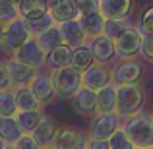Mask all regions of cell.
I'll return each mask as SVG.
<instances>
[{
	"label": "cell",
	"instance_id": "5b68a950",
	"mask_svg": "<svg viewBox=\"0 0 153 149\" xmlns=\"http://www.w3.org/2000/svg\"><path fill=\"white\" fill-rule=\"evenodd\" d=\"M114 43H116V54L120 58H134V56H138L142 52L143 31L130 25Z\"/></svg>",
	"mask_w": 153,
	"mask_h": 149
},
{
	"label": "cell",
	"instance_id": "7bdbcfd3",
	"mask_svg": "<svg viewBox=\"0 0 153 149\" xmlns=\"http://www.w3.org/2000/svg\"><path fill=\"white\" fill-rule=\"evenodd\" d=\"M41 149H56L54 145H45V147H41Z\"/></svg>",
	"mask_w": 153,
	"mask_h": 149
},
{
	"label": "cell",
	"instance_id": "d6a6232c",
	"mask_svg": "<svg viewBox=\"0 0 153 149\" xmlns=\"http://www.w3.org/2000/svg\"><path fill=\"white\" fill-rule=\"evenodd\" d=\"M79 14H93L101 12V0H78Z\"/></svg>",
	"mask_w": 153,
	"mask_h": 149
},
{
	"label": "cell",
	"instance_id": "ffe728a7",
	"mask_svg": "<svg viewBox=\"0 0 153 149\" xmlns=\"http://www.w3.org/2000/svg\"><path fill=\"white\" fill-rule=\"evenodd\" d=\"M134 0H101V14L105 18H126Z\"/></svg>",
	"mask_w": 153,
	"mask_h": 149
},
{
	"label": "cell",
	"instance_id": "74e56055",
	"mask_svg": "<svg viewBox=\"0 0 153 149\" xmlns=\"http://www.w3.org/2000/svg\"><path fill=\"white\" fill-rule=\"evenodd\" d=\"M85 149H111L108 139H97V138H87Z\"/></svg>",
	"mask_w": 153,
	"mask_h": 149
},
{
	"label": "cell",
	"instance_id": "f1b7e54d",
	"mask_svg": "<svg viewBox=\"0 0 153 149\" xmlns=\"http://www.w3.org/2000/svg\"><path fill=\"white\" fill-rule=\"evenodd\" d=\"M25 21H27V27H29V33L33 35V37H37V35H41L45 29H49L51 25H54L56 19L52 18L51 12H47V14L39 16V18H35V19H25Z\"/></svg>",
	"mask_w": 153,
	"mask_h": 149
},
{
	"label": "cell",
	"instance_id": "603a6c76",
	"mask_svg": "<svg viewBox=\"0 0 153 149\" xmlns=\"http://www.w3.org/2000/svg\"><path fill=\"white\" fill-rule=\"evenodd\" d=\"M16 118H18L22 130L25 134H31L33 128H37L39 122L45 118V114H43L41 108H31V110H18L16 112Z\"/></svg>",
	"mask_w": 153,
	"mask_h": 149
},
{
	"label": "cell",
	"instance_id": "b9f144b4",
	"mask_svg": "<svg viewBox=\"0 0 153 149\" xmlns=\"http://www.w3.org/2000/svg\"><path fill=\"white\" fill-rule=\"evenodd\" d=\"M4 145H6V142H4V139L0 138V149H4Z\"/></svg>",
	"mask_w": 153,
	"mask_h": 149
},
{
	"label": "cell",
	"instance_id": "4dcf8cb0",
	"mask_svg": "<svg viewBox=\"0 0 153 149\" xmlns=\"http://www.w3.org/2000/svg\"><path fill=\"white\" fill-rule=\"evenodd\" d=\"M18 18H22L18 4H14L12 0H0V23L6 25V23L14 21Z\"/></svg>",
	"mask_w": 153,
	"mask_h": 149
},
{
	"label": "cell",
	"instance_id": "9a60e30c",
	"mask_svg": "<svg viewBox=\"0 0 153 149\" xmlns=\"http://www.w3.org/2000/svg\"><path fill=\"white\" fill-rule=\"evenodd\" d=\"M58 25H60L62 39H64L66 45L79 47V45L85 43L87 35H85V31H83V27H82V23H79L78 18H76V19H68V21H62V23H58Z\"/></svg>",
	"mask_w": 153,
	"mask_h": 149
},
{
	"label": "cell",
	"instance_id": "ab89813d",
	"mask_svg": "<svg viewBox=\"0 0 153 149\" xmlns=\"http://www.w3.org/2000/svg\"><path fill=\"white\" fill-rule=\"evenodd\" d=\"M4 149H18V145H16V143H6Z\"/></svg>",
	"mask_w": 153,
	"mask_h": 149
},
{
	"label": "cell",
	"instance_id": "5bb4252c",
	"mask_svg": "<svg viewBox=\"0 0 153 149\" xmlns=\"http://www.w3.org/2000/svg\"><path fill=\"white\" fill-rule=\"evenodd\" d=\"M29 89L33 91L35 97L41 101V103H49L56 95V87H54V82H52V76H47V74H35L29 82Z\"/></svg>",
	"mask_w": 153,
	"mask_h": 149
},
{
	"label": "cell",
	"instance_id": "7402d4cb",
	"mask_svg": "<svg viewBox=\"0 0 153 149\" xmlns=\"http://www.w3.org/2000/svg\"><path fill=\"white\" fill-rule=\"evenodd\" d=\"M97 107L99 112H116V83H108L97 91Z\"/></svg>",
	"mask_w": 153,
	"mask_h": 149
},
{
	"label": "cell",
	"instance_id": "d590c367",
	"mask_svg": "<svg viewBox=\"0 0 153 149\" xmlns=\"http://www.w3.org/2000/svg\"><path fill=\"white\" fill-rule=\"evenodd\" d=\"M142 31L143 33H153V6L147 8L142 16Z\"/></svg>",
	"mask_w": 153,
	"mask_h": 149
},
{
	"label": "cell",
	"instance_id": "ac0fdd59",
	"mask_svg": "<svg viewBox=\"0 0 153 149\" xmlns=\"http://www.w3.org/2000/svg\"><path fill=\"white\" fill-rule=\"evenodd\" d=\"M52 18L56 19V23L68 21V19H76L79 18V6L78 0H58L54 4V8L51 10Z\"/></svg>",
	"mask_w": 153,
	"mask_h": 149
},
{
	"label": "cell",
	"instance_id": "f35d334b",
	"mask_svg": "<svg viewBox=\"0 0 153 149\" xmlns=\"http://www.w3.org/2000/svg\"><path fill=\"white\" fill-rule=\"evenodd\" d=\"M56 2H58V0H43V4H45V6H47V10H52V8H54V4Z\"/></svg>",
	"mask_w": 153,
	"mask_h": 149
},
{
	"label": "cell",
	"instance_id": "6da1fadb",
	"mask_svg": "<svg viewBox=\"0 0 153 149\" xmlns=\"http://www.w3.org/2000/svg\"><path fill=\"white\" fill-rule=\"evenodd\" d=\"M126 134L134 142V145L142 147H151L153 143V120L151 114H143V112H136V114L128 116L126 122L122 124Z\"/></svg>",
	"mask_w": 153,
	"mask_h": 149
},
{
	"label": "cell",
	"instance_id": "e575fe53",
	"mask_svg": "<svg viewBox=\"0 0 153 149\" xmlns=\"http://www.w3.org/2000/svg\"><path fill=\"white\" fill-rule=\"evenodd\" d=\"M12 79L10 72H8V62H0V89H10Z\"/></svg>",
	"mask_w": 153,
	"mask_h": 149
},
{
	"label": "cell",
	"instance_id": "484cf974",
	"mask_svg": "<svg viewBox=\"0 0 153 149\" xmlns=\"http://www.w3.org/2000/svg\"><path fill=\"white\" fill-rule=\"evenodd\" d=\"M37 41L41 43V47L49 52L51 49H54V47L62 45L64 39H62V31H60V25L58 23H54V25H51L49 29H45L41 35H37Z\"/></svg>",
	"mask_w": 153,
	"mask_h": 149
},
{
	"label": "cell",
	"instance_id": "30bf717a",
	"mask_svg": "<svg viewBox=\"0 0 153 149\" xmlns=\"http://www.w3.org/2000/svg\"><path fill=\"white\" fill-rule=\"evenodd\" d=\"M82 76H83V85L93 91H99L103 87H107L108 83H112L111 70L105 68L103 62H93L85 72H82Z\"/></svg>",
	"mask_w": 153,
	"mask_h": 149
},
{
	"label": "cell",
	"instance_id": "4316f807",
	"mask_svg": "<svg viewBox=\"0 0 153 149\" xmlns=\"http://www.w3.org/2000/svg\"><path fill=\"white\" fill-rule=\"evenodd\" d=\"M18 8H19V16L23 19H35L49 12L47 6L43 4V0H22L18 4Z\"/></svg>",
	"mask_w": 153,
	"mask_h": 149
},
{
	"label": "cell",
	"instance_id": "bcb514c9",
	"mask_svg": "<svg viewBox=\"0 0 153 149\" xmlns=\"http://www.w3.org/2000/svg\"><path fill=\"white\" fill-rule=\"evenodd\" d=\"M151 120H153V112H151Z\"/></svg>",
	"mask_w": 153,
	"mask_h": 149
},
{
	"label": "cell",
	"instance_id": "d6986e66",
	"mask_svg": "<svg viewBox=\"0 0 153 149\" xmlns=\"http://www.w3.org/2000/svg\"><path fill=\"white\" fill-rule=\"evenodd\" d=\"M56 132H58L56 124L52 122V120H49V118H43L41 122H39V126L33 128L31 136L35 138V142H37L41 147H45V145H52V143H54Z\"/></svg>",
	"mask_w": 153,
	"mask_h": 149
},
{
	"label": "cell",
	"instance_id": "8d00e7d4",
	"mask_svg": "<svg viewBox=\"0 0 153 149\" xmlns=\"http://www.w3.org/2000/svg\"><path fill=\"white\" fill-rule=\"evenodd\" d=\"M142 54L146 58L153 60V33H143V45H142Z\"/></svg>",
	"mask_w": 153,
	"mask_h": 149
},
{
	"label": "cell",
	"instance_id": "83f0119b",
	"mask_svg": "<svg viewBox=\"0 0 153 149\" xmlns=\"http://www.w3.org/2000/svg\"><path fill=\"white\" fill-rule=\"evenodd\" d=\"M130 27V23L126 21V18H105V25H103V33L108 35L111 39H118L124 31Z\"/></svg>",
	"mask_w": 153,
	"mask_h": 149
},
{
	"label": "cell",
	"instance_id": "7c38bea8",
	"mask_svg": "<svg viewBox=\"0 0 153 149\" xmlns=\"http://www.w3.org/2000/svg\"><path fill=\"white\" fill-rule=\"evenodd\" d=\"M87 138L82 134L79 130H74V128H60L56 132L54 138V145L56 149H85Z\"/></svg>",
	"mask_w": 153,
	"mask_h": 149
},
{
	"label": "cell",
	"instance_id": "cb8c5ba5",
	"mask_svg": "<svg viewBox=\"0 0 153 149\" xmlns=\"http://www.w3.org/2000/svg\"><path fill=\"white\" fill-rule=\"evenodd\" d=\"M16 95V105H18V110H31V108H41V101L35 97V93L29 89V85L25 87H16L14 89Z\"/></svg>",
	"mask_w": 153,
	"mask_h": 149
},
{
	"label": "cell",
	"instance_id": "ee69618b",
	"mask_svg": "<svg viewBox=\"0 0 153 149\" xmlns=\"http://www.w3.org/2000/svg\"><path fill=\"white\" fill-rule=\"evenodd\" d=\"M134 149H149V147H142V145H134Z\"/></svg>",
	"mask_w": 153,
	"mask_h": 149
},
{
	"label": "cell",
	"instance_id": "7dc6e473",
	"mask_svg": "<svg viewBox=\"0 0 153 149\" xmlns=\"http://www.w3.org/2000/svg\"><path fill=\"white\" fill-rule=\"evenodd\" d=\"M149 149H153V143H151V147H149Z\"/></svg>",
	"mask_w": 153,
	"mask_h": 149
},
{
	"label": "cell",
	"instance_id": "d4e9b609",
	"mask_svg": "<svg viewBox=\"0 0 153 149\" xmlns=\"http://www.w3.org/2000/svg\"><path fill=\"white\" fill-rule=\"evenodd\" d=\"M93 62H95V58H93V52H91L89 45L83 43V45H79V47H74L70 66H74L76 70H79V72H85Z\"/></svg>",
	"mask_w": 153,
	"mask_h": 149
},
{
	"label": "cell",
	"instance_id": "f6af8a7d",
	"mask_svg": "<svg viewBox=\"0 0 153 149\" xmlns=\"http://www.w3.org/2000/svg\"><path fill=\"white\" fill-rule=\"evenodd\" d=\"M12 2H14V4H19V2H22V0H12Z\"/></svg>",
	"mask_w": 153,
	"mask_h": 149
},
{
	"label": "cell",
	"instance_id": "277c9868",
	"mask_svg": "<svg viewBox=\"0 0 153 149\" xmlns=\"http://www.w3.org/2000/svg\"><path fill=\"white\" fill-rule=\"evenodd\" d=\"M122 116L118 112H95L89 122V136L87 138L97 139H111V136L122 126Z\"/></svg>",
	"mask_w": 153,
	"mask_h": 149
},
{
	"label": "cell",
	"instance_id": "44dd1931",
	"mask_svg": "<svg viewBox=\"0 0 153 149\" xmlns=\"http://www.w3.org/2000/svg\"><path fill=\"white\" fill-rule=\"evenodd\" d=\"M79 23H82L83 31L87 37H95V35L103 33V25H105V16L101 12H93V14H79Z\"/></svg>",
	"mask_w": 153,
	"mask_h": 149
},
{
	"label": "cell",
	"instance_id": "2e32d148",
	"mask_svg": "<svg viewBox=\"0 0 153 149\" xmlns=\"http://www.w3.org/2000/svg\"><path fill=\"white\" fill-rule=\"evenodd\" d=\"M72 52H74V47L66 45V43L54 47V49H51L49 52H47V62H45V66H49L51 70H56V68H62V66H70V62H72Z\"/></svg>",
	"mask_w": 153,
	"mask_h": 149
},
{
	"label": "cell",
	"instance_id": "8992f818",
	"mask_svg": "<svg viewBox=\"0 0 153 149\" xmlns=\"http://www.w3.org/2000/svg\"><path fill=\"white\" fill-rule=\"evenodd\" d=\"M29 37H33V35L29 33L27 21L23 18H18V19H14V21H10V23L4 25L2 43H4V47H6L8 50H12V52L18 50Z\"/></svg>",
	"mask_w": 153,
	"mask_h": 149
},
{
	"label": "cell",
	"instance_id": "e0dca14e",
	"mask_svg": "<svg viewBox=\"0 0 153 149\" xmlns=\"http://www.w3.org/2000/svg\"><path fill=\"white\" fill-rule=\"evenodd\" d=\"M22 134H25V132L22 130L16 114L0 116V138H2L6 143H16L19 138H22Z\"/></svg>",
	"mask_w": 153,
	"mask_h": 149
},
{
	"label": "cell",
	"instance_id": "8fae6325",
	"mask_svg": "<svg viewBox=\"0 0 153 149\" xmlns=\"http://www.w3.org/2000/svg\"><path fill=\"white\" fill-rule=\"evenodd\" d=\"M89 49H91V52H93L95 62L107 64V62H111V60L116 56V43H114V39H111L105 33L91 37Z\"/></svg>",
	"mask_w": 153,
	"mask_h": 149
},
{
	"label": "cell",
	"instance_id": "9c48e42d",
	"mask_svg": "<svg viewBox=\"0 0 153 149\" xmlns=\"http://www.w3.org/2000/svg\"><path fill=\"white\" fill-rule=\"evenodd\" d=\"M142 74H143L142 64L136 62V60H130V58H124V62H118L111 70L112 83H116V85H120V83H138Z\"/></svg>",
	"mask_w": 153,
	"mask_h": 149
},
{
	"label": "cell",
	"instance_id": "4fadbf2b",
	"mask_svg": "<svg viewBox=\"0 0 153 149\" xmlns=\"http://www.w3.org/2000/svg\"><path fill=\"white\" fill-rule=\"evenodd\" d=\"M8 72H10V79H12V85L14 87L29 85L31 78L35 76V68L33 66H29V64L22 62V60H18V58H14V56L8 60Z\"/></svg>",
	"mask_w": 153,
	"mask_h": 149
},
{
	"label": "cell",
	"instance_id": "3957f363",
	"mask_svg": "<svg viewBox=\"0 0 153 149\" xmlns=\"http://www.w3.org/2000/svg\"><path fill=\"white\" fill-rule=\"evenodd\" d=\"M52 82H54V87H56V95L72 97L83 85V76L74 66H62L52 70Z\"/></svg>",
	"mask_w": 153,
	"mask_h": 149
},
{
	"label": "cell",
	"instance_id": "f546056e",
	"mask_svg": "<svg viewBox=\"0 0 153 149\" xmlns=\"http://www.w3.org/2000/svg\"><path fill=\"white\" fill-rule=\"evenodd\" d=\"M18 112L16 95L10 89H0V116H10Z\"/></svg>",
	"mask_w": 153,
	"mask_h": 149
},
{
	"label": "cell",
	"instance_id": "836d02e7",
	"mask_svg": "<svg viewBox=\"0 0 153 149\" xmlns=\"http://www.w3.org/2000/svg\"><path fill=\"white\" fill-rule=\"evenodd\" d=\"M16 145H18V149H41V145L35 142L31 134H22V138L16 142Z\"/></svg>",
	"mask_w": 153,
	"mask_h": 149
},
{
	"label": "cell",
	"instance_id": "7a4b0ae2",
	"mask_svg": "<svg viewBox=\"0 0 153 149\" xmlns=\"http://www.w3.org/2000/svg\"><path fill=\"white\" fill-rule=\"evenodd\" d=\"M143 105V91L138 83H120L116 85V112L122 118L140 112Z\"/></svg>",
	"mask_w": 153,
	"mask_h": 149
},
{
	"label": "cell",
	"instance_id": "1f68e13d",
	"mask_svg": "<svg viewBox=\"0 0 153 149\" xmlns=\"http://www.w3.org/2000/svg\"><path fill=\"white\" fill-rule=\"evenodd\" d=\"M108 143H111V149H134V142L130 139V136L126 134V130L122 126L111 136Z\"/></svg>",
	"mask_w": 153,
	"mask_h": 149
},
{
	"label": "cell",
	"instance_id": "60d3db41",
	"mask_svg": "<svg viewBox=\"0 0 153 149\" xmlns=\"http://www.w3.org/2000/svg\"><path fill=\"white\" fill-rule=\"evenodd\" d=\"M2 37H4V25L0 23V43H2Z\"/></svg>",
	"mask_w": 153,
	"mask_h": 149
},
{
	"label": "cell",
	"instance_id": "ba28073f",
	"mask_svg": "<svg viewBox=\"0 0 153 149\" xmlns=\"http://www.w3.org/2000/svg\"><path fill=\"white\" fill-rule=\"evenodd\" d=\"M70 99H72V110H74L76 114L93 116L95 112H99V107H97V91L89 89V87L82 85Z\"/></svg>",
	"mask_w": 153,
	"mask_h": 149
},
{
	"label": "cell",
	"instance_id": "52a82bcc",
	"mask_svg": "<svg viewBox=\"0 0 153 149\" xmlns=\"http://www.w3.org/2000/svg\"><path fill=\"white\" fill-rule=\"evenodd\" d=\"M14 58L22 60V62L37 68H43L47 62V50L41 47V43L37 41V37H29L18 50H14Z\"/></svg>",
	"mask_w": 153,
	"mask_h": 149
}]
</instances>
